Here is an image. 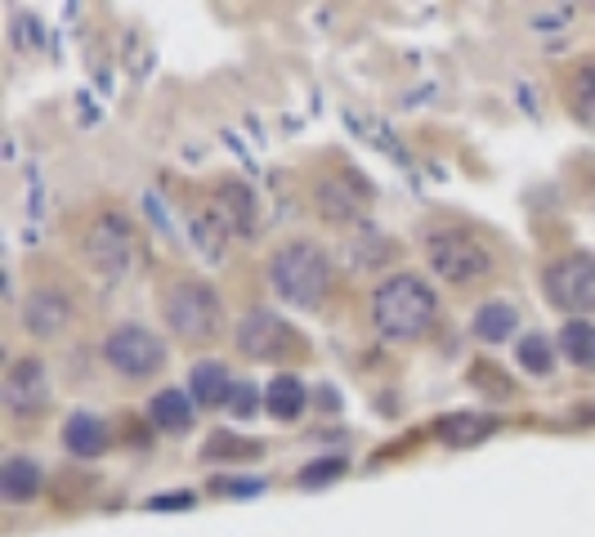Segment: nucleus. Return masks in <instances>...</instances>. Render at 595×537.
<instances>
[{"label": "nucleus", "mask_w": 595, "mask_h": 537, "mask_svg": "<svg viewBox=\"0 0 595 537\" xmlns=\"http://www.w3.org/2000/svg\"><path fill=\"white\" fill-rule=\"evenodd\" d=\"M86 260L95 274L121 279L135 260V224L121 211H99L95 224L86 228Z\"/></svg>", "instance_id": "0eeeda50"}, {"label": "nucleus", "mask_w": 595, "mask_h": 537, "mask_svg": "<svg viewBox=\"0 0 595 537\" xmlns=\"http://www.w3.org/2000/svg\"><path fill=\"white\" fill-rule=\"evenodd\" d=\"M345 255H350L354 268H386L394 260V242L386 233H377V228H359V237H350Z\"/></svg>", "instance_id": "412c9836"}, {"label": "nucleus", "mask_w": 595, "mask_h": 537, "mask_svg": "<svg viewBox=\"0 0 595 537\" xmlns=\"http://www.w3.org/2000/svg\"><path fill=\"white\" fill-rule=\"evenodd\" d=\"M104 363L126 381H148L166 368V341L144 323H121L104 336Z\"/></svg>", "instance_id": "39448f33"}, {"label": "nucleus", "mask_w": 595, "mask_h": 537, "mask_svg": "<svg viewBox=\"0 0 595 537\" xmlns=\"http://www.w3.org/2000/svg\"><path fill=\"white\" fill-rule=\"evenodd\" d=\"M215 215L233 237H255L260 233V202L255 188L242 179H220L215 184Z\"/></svg>", "instance_id": "9d476101"}, {"label": "nucleus", "mask_w": 595, "mask_h": 537, "mask_svg": "<svg viewBox=\"0 0 595 537\" xmlns=\"http://www.w3.org/2000/svg\"><path fill=\"white\" fill-rule=\"evenodd\" d=\"M345 470H350V461H345V457H319V461H310V466L301 470V488H323V484L341 479Z\"/></svg>", "instance_id": "a878e982"}, {"label": "nucleus", "mask_w": 595, "mask_h": 537, "mask_svg": "<svg viewBox=\"0 0 595 537\" xmlns=\"http://www.w3.org/2000/svg\"><path fill=\"white\" fill-rule=\"evenodd\" d=\"M193 399L202 403V408H228L233 403V390H237V381H233V372L220 363V359H202L197 368H193Z\"/></svg>", "instance_id": "2eb2a0df"}, {"label": "nucleus", "mask_w": 595, "mask_h": 537, "mask_svg": "<svg viewBox=\"0 0 595 537\" xmlns=\"http://www.w3.org/2000/svg\"><path fill=\"white\" fill-rule=\"evenodd\" d=\"M559 354H564L573 368H595V323L568 319L564 332H559Z\"/></svg>", "instance_id": "4be33fe9"}, {"label": "nucleus", "mask_w": 595, "mask_h": 537, "mask_svg": "<svg viewBox=\"0 0 595 537\" xmlns=\"http://www.w3.org/2000/svg\"><path fill=\"white\" fill-rule=\"evenodd\" d=\"M162 314H166V328L188 345H206L224 328V305H220L215 287H206L202 279L175 283L166 292V301H162Z\"/></svg>", "instance_id": "7ed1b4c3"}, {"label": "nucleus", "mask_w": 595, "mask_h": 537, "mask_svg": "<svg viewBox=\"0 0 595 537\" xmlns=\"http://www.w3.org/2000/svg\"><path fill=\"white\" fill-rule=\"evenodd\" d=\"M515 354H519V368L533 372V377H550V372H555V341L542 336V332H528V336L515 345Z\"/></svg>", "instance_id": "b1692460"}, {"label": "nucleus", "mask_w": 595, "mask_h": 537, "mask_svg": "<svg viewBox=\"0 0 595 537\" xmlns=\"http://www.w3.org/2000/svg\"><path fill=\"white\" fill-rule=\"evenodd\" d=\"M542 287H546V296H550L555 310L591 314L595 310V255L573 251V255L550 260L546 274H542Z\"/></svg>", "instance_id": "6e6552de"}, {"label": "nucleus", "mask_w": 595, "mask_h": 537, "mask_svg": "<svg viewBox=\"0 0 595 537\" xmlns=\"http://www.w3.org/2000/svg\"><path fill=\"white\" fill-rule=\"evenodd\" d=\"M148 421L162 430V435H188L193 430V421H197V412H193V399L184 394V390H157L153 394V403H148Z\"/></svg>", "instance_id": "dca6fc26"}, {"label": "nucleus", "mask_w": 595, "mask_h": 537, "mask_svg": "<svg viewBox=\"0 0 595 537\" xmlns=\"http://www.w3.org/2000/svg\"><path fill=\"white\" fill-rule=\"evenodd\" d=\"M264 408H269V417H277V421H295V417L305 412V381L291 377V372L273 377L269 390H264Z\"/></svg>", "instance_id": "6ab92c4d"}, {"label": "nucleus", "mask_w": 595, "mask_h": 537, "mask_svg": "<svg viewBox=\"0 0 595 537\" xmlns=\"http://www.w3.org/2000/svg\"><path fill=\"white\" fill-rule=\"evenodd\" d=\"M368 206V197L359 193V184L350 175H328L314 184V211L328 219V224H350L359 219Z\"/></svg>", "instance_id": "f8f14e48"}, {"label": "nucleus", "mask_w": 595, "mask_h": 537, "mask_svg": "<svg viewBox=\"0 0 595 537\" xmlns=\"http://www.w3.org/2000/svg\"><path fill=\"white\" fill-rule=\"evenodd\" d=\"M224 224H220V215H197L193 219V237H197V246H202V255L206 260H220L224 255Z\"/></svg>", "instance_id": "393cba45"}, {"label": "nucleus", "mask_w": 595, "mask_h": 537, "mask_svg": "<svg viewBox=\"0 0 595 537\" xmlns=\"http://www.w3.org/2000/svg\"><path fill=\"white\" fill-rule=\"evenodd\" d=\"M64 443H68V452H72V457L95 461V457H104V452H108L113 435H108V426H104L95 412H72V417H68V426H64Z\"/></svg>", "instance_id": "4468645a"}, {"label": "nucleus", "mask_w": 595, "mask_h": 537, "mask_svg": "<svg viewBox=\"0 0 595 537\" xmlns=\"http://www.w3.org/2000/svg\"><path fill=\"white\" fill-rule=\"evenodd\" d=\"M233 417H242V421H251L255 412H260V390L251 385V381H237V390H233Z\"/></svg>", "instance_id": "bb28decb"}, {"label": "nucleus", "mask_w": 595, "mask_h": 537, "mask_svg": "<svg viewBox=\"0 0 595 537\" xmlns=\"http://www.w3.org/2000/svg\"><path fill=\"white\" fill-rule=\"evenodd\" d=\"M68 323H72V301H68L64 292H55V287H41V292H32V296L23 301V328H28L37 341L64 336Z\"/></svg>", "instance_id": "9b49d317"}, {"label": "nucleus", "mask_w": 595, "mask_h": 537, "mask_svg": "<svg viewBox=\"0 0 595 537\" xmlns=\"http://www.w3.org/2000/svg\"><path fill=\"white\" fill-rule=\"evenodd\" d=\"M233 350L251 363H282L286 354L301 350V332L286 319H277L273 310H251L233 328Z\"/></svg>", "instance_id": "423d86ee"}, {"label": "nucleus", "mask_w": 595, "mask_h": 537, "mask_svg": "<svg viewBox=\"0 0 595 537\" xmlns=\"http://www.w3.org/2000/svg\"><path fill=\"white\" fill-rule=\"evenodd\" d=\"M0 399H6V412L14 421H32L46 417L50 408V372L41 359H14L6 372V385H0Z\"/></svg>", "instance_id": "1a4fd4ad"}, {"label": "nucleus", "mask_w": 595, "mask_h": 537, "mask_svg": "<svg viewBox=\"0 0 595 537\" xmlns=\"http://www.w3.org/2000/svg\"><path fill=\"white\" fill-rule=\"evenodd\" d=\"M260 452H264L260 439H242V435H228V430H215V435L206 439V448H202L206 461H251V457H260Z\"/></svg>", "instance_id": "5701e85b"}, {"label": "nucleus", "mask_w": 595, "mask_h": 537, "mask_svg": "<svg viewBox=\"0 0 595 537\" xmlns=\"http://www.w3.org/2000/svg\"><path fill=\"white\" fill-rule=\"evenodd\" d=\"M426 260H430L435 274L443 283H452V287H475V283H484L492 268H497L492 251L475 233H466V228H439V233H430L426 237Z\"/></svg>", "instance_id": "20e7f679"}, {"label": "nucleus", "mask_w": 595, "mask_h": 537, "mask_svg": "<svg viewBox=\"0 0 595 537\" xmlns=\"http://www.w3.org/2000/svg\"><path fill=\"white\" fill-rule=\"evenodd\" d=\"M497 430H501V417H492V412H443L430 426V435L443 448H475V443L492 439Z\"/></svg>", "instance_id": "ddd939ff"}, {"label": "nucleus", "mask_w": 595, "mask_h": 537, "mask_svg": "<svg viewBox=\"0 0 595 537\" xmlns=\"http://www.w3.org/2000/svg\"><path fill=\"white\" fill-rule=\"evenodd\" d=\"M211 492H220V497H260L264 479H211Z\"/></svg>", "instance_id": "cd10ccee"}, {"label": "nucleus", "mask_w": 595, "mask_h": 537, "mask_svg": "<svg viewBox=\"0 0 595 537\" xmlns=\"http://www.w3.org/2000/svg\"><path fill=\"white\" fill-rule=\"evenodd\" d=\"M46 488V470L32 461V457H10L6 466H0V497L6 501H32L37 492Z\"/></svg>", "instance_id": "f3484780"}, {"label": "nucleus", "mask_w": 595, "mask_h": 537, "mask_svg": "<svg viewBox=\"0 0 595 537\" xmlns=\"http://www.w3.org/2000/svg\"><path fill=\"white\" fill-rule=\"evenodd\" d=\"M515 328H519V314H515L510 301H488V305H479L475 319H470V332H475V341H484V345L510 341Z\"/></svg>", "instance_id": "a211bd4d"}, {"label": "nucleus", "mask_w": 595, "mask_h": 537, "mask_svg": "<svg viewBox=\"0 0 595 537\" xmlns=\"http://www.w3.org/2000/svg\"><path fill=\"white\" fill-rule=\"evenodd\" d=\"M435 292L417 274H394L372 292V323L386 341H417L435 323Z\"/></svg>", "instance_id": "f03ea898"}, {"label": "nucleus", "mask_w": 595, "mask_h": 537, "mask_svg": "<svg viewBox=\"0 0 595 537\" xmlns=\"http://www.w3.org/2000/svg\"><path fill=\"white\" fill-rule=\"evenodd\" d=\"M269 283L286 305L319 310L332 292V255L319 242H286L269 255Z\"/></svg>", "instance_id": "f257e3e1"}, {"label": "nucleus", "mask_w": 595, "mask_h": 537, "mask_svg": "<svg viewBox=\"0 0 595 537\" xmlns=\"http://www.w3.org/2000/svg\"><path fill=\"white\" fill-rule=\"evenodd\" d=\"M564 104H568L573 121H577V126H586V130L595 135V64H582V68L573 72Z\"/></svg>", "instance_id": "aec40b11"}, {"label": "nucleus", "mask_w": 595, "mask_h": 537, "mask_svg": "<svg viewBox=\"0 0 595 537\" xmlns=\"http://www.w3.org/2000/svg\"><path fill=\"white\" fill-rule=\"evenodd\" d=\"M153 506H193L188 492H170V497H153Z\"/></svg>", "instance_id": "c85d7f7f"}]
</instances>
